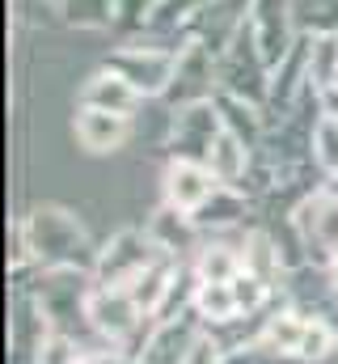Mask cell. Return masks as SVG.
Listing matches in <instances>:
<instances>
[{
  "instance_id": "obj_3",
  "label": "cell",
  "mask_w": 338,
  "mask_h": 364,
  "mask_svg": "<svg viewBox=\"0 0 338 364\" xmlns=\"http://www.w3.org/2000/svg\"><path fill=\"white\" fill-rule=\"evenodd\" d=\"M157 259H161L157 242H153L148 233H131V229H127V233H119V237L97 255V284H106V288H131Z\"/></svg>"
},
{
  "instance_id": "obj_16",
  "label": "cell",
  "mask_w": 338,
  "mask_h": 364,
  "mask_svg": "<svg viewBox=\"0 0 338 364\" xmlns=\"http://www.w3.org/2000/svg\"><path fill=\"white\" fill-rule=\"evenodd\" d=\"M330 288H334V292H338V255H334V259H330Z\"/></svg>"
},
{
  "instance_id": "obj_5",
  "label": "cell",
  "mask_w": 338,
  "mask_h": 364,
  "mask_svg": "<svg viewBox=\"0 0 338 364\" xmlns=\"http://www.w3.org/2000/svg\"><path fill=\"white\" fill-rule=\"evenodd\" d=\"M84 318L93 322L97 335H106V339L114 343V339H123V335L136 331V322L144 318V309L136 305V296H131L127 288H106V284H97V288L89 292V301H84Z\"/></svg>"
},
{
  "instance_id": "obj_13",
  "label": "cell",
  "mask_w": 338,
  "mask_h": 364,
  "mask_svg": "<svg viewBox=\"0 0 338 364\" xmlns=\"http://www.w3.org/2000/svg\"><path fill=\"white\" fill-rule=\"evenodd\" d=\"M338 343V331L326 322V318H313L309 326H305V339H300V360H326L330 352H334Z\"/></svg>"
},
{
  "instance_id": "obj_14",
  "label": "cell",
  "mask_w": 338,
  "mask_h": 364,
  "mask_svg": "<svg viewBox=\"0 0 338 364\" xmlns=\"http://www.w3.org/2000/svg\"><path fill=\"white\" fill-rule=\"evenodd\" d=\"M266 292H271V284H266V279H258L254 272H246V267H241V275L233 279V296H237V305H241L246 314H254V309L266 301Z\"/></svg>"
},
{
  "instance_id": "obj_15",
  "label": "cell",
  "mask_w": 338,
  "mask_h": 364,
  "mask_svg": "<svg viewBox=\"0 0 338 364\" xmlns=\"http://www.w3.org/2000/svg\"><path fill=\"white\" fill-rule=\"evenodd\" d=\"M182 364H224V356H220V348H216L212 339H195V343L186 348V360Z\"/></svg>"
},
{
  "instance_id": "obj_9",
  "label": "cell",
  "mask_w": 338,
  "mask_h": 364,
  "mask_svg": "<svg viewBox=\"0 0 338 364\" xmlns=\"http://www.w3.org/2000/svg\"><path fill=\"white\" fill-rule=\"evenodd\" d=\"M305 326H309V318L305 314H275V318H266V326H262V335H258V348L262 352H275V356H296L300 352V339H305Z\"/></svg>"
},
{
  "instance_id": "obj_7",
  "label": "cell",
  "mask_w": 338,
  "mask_h": 364,
  "mask_svg": "<svg viewBox=\"0 0 338 364\" xmlns=\"http://www.w3.org/2000/svg\"><path fill=\"white\" fill-rule=\"evenodd\" d=\"M140 97H144V93L136 90V85H131L123 73H114V68H102V73H93V77L84 81L81 106L114 110V114H131V110L140 106Z\"/></svg>"
},
{
  "instance_id": "obj_2",
  "label": "cell",
  "mask_w": 338,
  "mask_h": 364,
  "mask_svg": "<svg viewBox=\"0 0 338 364\" xmlns=\"http://www.w3.org/2000/svg\"><path fill=\"white\" fill-rule=\"evenodd\" d=\"M178 47H123L106 60V68L123 73L144 97H157V93L173 90V77H178Z\"/></svg>"
},
{
  "instance_id": "obj_8",
  "label": "cell",
  "mask_w": 338,
  "mask_h": 364,
  "mask_svg": "<svg viewBox=\"0 0 338 364\" xmlns=\"http://www.w3.org/2000/svg\"><path fill=\"white\" fill-rule=\"evenodd\" d=\"M246 161H250V144H246L237 132L224 127V132L216 136L212 153H207V170L224 182V186H233L237 178H246Z\"/></svg>"
},
{
  "instance_id": "obj_6",
  "label": "cell",
  "mask_w": 338,
  "mask_h": 364,
  "mask_svg": "<svg viewBox=\"0 0 338 364\" xmlns=\"http://www.w3.org/2000/svg\"><path fill=\"white\" fill-rule=\"evenodd\" d=\"M77 144L84 153H114L127 144L131 136V114H114V110H97V106H81L77 110Z\"/></svg>"
},
{
  "instance_id": "obj_10",
  "label": "cell",
  "mask_w": 338,
  "mask_h": 364,
  "mask_svg": "<svg viewBox=\"0 0 338 364\" xmlns=\"http://www.w3.org/2000/svg\"><path fill=\"white\" fill-rule=\"evenodd\" d=\"M241 267H246L241 250H233V246H203L199 259H195V279L199 284H233L241 275Z\"/></svg>"
},
{
  "instance_id": "obj_4",
  "label": "cell",
  "mask_w": 338,
  "mask_h": 364,
  "mask_svg": "<svg viewBox=\"0 0 338 364\" xmlns=\"http://www.w3.org/2000/svg\"><path fill=\"white\" fill-rule=\"evenodd\" d=\"M220 186H224V182L207 170V161L173 157L169 170H165V203L178 208V212H186V216H195V212H203V208L212 203V195H216Z\"/></svg>"
},
{
  "instance_id": "obj_12",
  "label": "cell",
  "mask_w": 338,
  "mask_h": 364,
  "mask_svg": "<svg viewBox=\"0 0 338 364\" xmlns=\"http://www.w3.org/2000/svg\"><path fill=\"white\" fill-rule=\"evenodd\" d=\"M313 161L326 174H338V114H322L313 123Z\"/></svg>"
},
{
  "instance_id": "obj_1",
  "label": "cell",
  "mask_w": 338,
  "mask_h": 364,
  "mask_svg": "<svg viewBox=\"0 0 338 364\" xmlns=\"http://www.w3.org/2000/svg\"><path fill=\"white\" fill-rule=\"evenodd\" d=\"M26 246L34 250L38 263L55 272H72L81 263V250H89L81 220L64 208H43L26 220Z\"/></svg>"
},
{
  "instance_id": "obj_11",
  "label": "cell",
  "mask_w": 338,
  "mask_h": 364,
  "mask_svg": "<svg viewBox=\"0 0 338 364\" xmlns=\"http://www.w3.org/2000/svg\"><path fill=\"white\" fill-rule=\"evenodd\" d=\"M195 314H199L203 322H212V326L233 322V318L241 314V305H237V296H233V284H199V288H195Z\"/></svg>"
}]
</instances>
